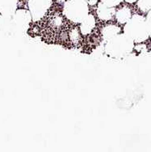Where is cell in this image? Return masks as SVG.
Masks as SVG:
<instances>
[{"mask_svg": "<svg viewBox=\"0 0 151 152\" xmlns=\"http://www.w3.org/2000/svg\"><path fill=\"white\" fill-rule=\"evenodd\" d=\"M137 7L142 12H148L151 10V0H137Z\"/></svg>", "mask_w": 151, "mask_h": 152, "instance_id": "8fae6325", "label": "cell"}, {"mask_svg": "<svg viewBox=\"0 0 151 152\" xmlns=\"http://www.w3.org/2000/svg\"><path fill=\"white\" fill-rule=\"evenodd\" d=\"M120 31V28L118 26L114 25V24H109V25H107L103 28L102 36H103L104 40L108 41L117 34H119Z\"/></svg>", "mask_w": 151, "mask_h": 152, "instance_id": "9c48e42d", "label": "cell"}, {"mask_svg": "<svg viewBox=\"0 0 151 152\" xmlns=\"http://www.w3.org/2000/svg\"><path fill=\"white\" fill-rule=\"evenodd\" d=\"M124 0H101V2L103 3H104L105 5H107L108 7H114L119 5L120 3L123 2Z\"/></svg>", "mask_w": 151, "mask_h": 152, "instance_id": "7c38bea8", "label": "cell"}, {"mask_svg": "<svg viewBox=\"0 0 151 152\" xmlns=\"http://www.w3.org/2000/svg\"><path fill=\"white\" fill-rule=\"evenodd\" d=\"M125 1L128 3H135V2H137V0H125Z\"/></svg>", "mask_w": 151, "mask_h": 152, "instance_id": "9a60e30c", "label": "cell"}, {"mask_svg": "<svg viewBox=\"0 0 151 152\" xmlns=\"http://www.w3.org/2000/svg\"><path fill=\"white\" fill-rule=\"evenodd\" d=\"M133 41L126 34H117L110 40L105 46V51L108 56L115 58L128 55L133 50Z\"/></svg>", "mask_w": 151, "mask_h": 152, "instance_id": "6da1fadb", "label": "cell"}, {"mask_svg": "<svg viewBox=\"0 0 151 152\" xmlns=\"http://www.w3.org/2000/svg\"><path fill=\"white\" fill-rule=\"evenodd\" d=\"M124 32L134 43H142L150 37L145 18L140 15H134L130 18L124 27Z\"/></svg>", "mask_w": 151, "mask_h": 152, "instance_id": "7a4b0ae2", "label": "cell"}, {"mask_svg": "<svg viewBox=\"0 0 151 152\" xmlns=\"http://www.w3.org/2000/svg\"><path fill=\"white\" fill-rule=\"evenodd\" d=\"M95 27H96V19L92 15H88L81 22L80 29H81L82 34L83 35L89 34L92 32Z\"/></svg>", "mask_w": 151, "mask_h": 152, "instance_id": "ba28073f", "label": "cell"}, {"mask_svg": "<svg viewBox=\"0 0 151 152\" xmlns=\"http://www.w3.org/2000/svg\"><path fill=\"white\" fill-rule=\"evenodd\" d=\"M12 18H13L12 20L15 24V26L17 27L18 28H20L21 30L27 29L29 23L32 20L30 12L24 9L17 10Z\"/></svg>", "mask_w": 151, "mask_h": 152, "instance_id": "5b68a950", "label": "cell"}, {"mask_svg": "<svg viewBox=\"0 0 151 152\" xmlns=\"http://www.w3.org/2000/svg\"><path fill=\"white\" fill-rule=\"evenodd\" d=\"M131 17H132V14H131L130 9L127 7H124L120 8L116 13V20L120 23H126L130 20Z\"/></svg>", "mask_w": 151, "mask_h": 152, "instance_id": "30bf717a", "label": "cell"}, {"mask_svg": "<svg viewBox=\"0 0 151 152\" xmlns=\"http://www.w3.org/2000/svg\"><path fill=\"white\" fill-rule=\"evenodd\" d=\"M88 4H90V5H95L97 3V2L99 1V0H86Z\"/></svg>", "mask_w": 151, "mask_h": 152, "instance_id": "5bb4252c", "label": "cell"}, {"mask_svg": "<svg viewBox=\"0 0 151 152\" xmlns=\"http://www.w3.org/2000/svg\"><path fill=\"white\" fill-rule=\"evenodd\" d=\"M52 4V0H28L29 12L33 21H39L45 15Z\"/></svg>", "mask_w": 151, "mask_h": 152, "instance_id": "277c9868", "label": "cell"}, {"mask_svg": "<svg viewBox=\"0 0 151 152\" xmlns=\"http://www.w3.org/2000/svg\"><path fill=\"white\" fill-rule=\"evenodd\" d=\"M96 12H97L98 17L100 20H112L114 15L116 14L114 7L107 6V5H105L104 3H103L102 2L97 7Z\"/></svg>", "mask_w": 151, "mask_h": 152, "instance_id": "52a82bcc", "label": "cell"}, {"mask_svg": "<svg viewBox=\"0 0 151 152\" xmlns=\"http://www.w3.org/2000/svg\"><path fill=\"white\" fill-rule=\"evenodd\" d=\"M146 20V23H147V27H148L149 33H150V37H151V10L150 12H148L147 16L145 18Z\"/></svg>", "mask_w": 151, "mask_h": 152, "instance_id": "4fadbf2b", "label": "cell"}, {"mask_svg": "<svg viewBox=\"0 0 151 152\" xmlns=\"http://www.w3.org/2000/svg\"><path fill=\"white\" fill-rule=\"evenodd\" d=\"M18 0H0V13L3 18H12L17 11Z\"/></svg>", "mask_w": 151, "mask_h": 152, "instance_id": "8992f818", "label": "cell"}, {"mask_svg": "<svg viewBox=\"0 0 151 152\" xmlns=\"http://www.w3.org/2000/svg\"><path fill=\"white\" fill-rule=\"evenodd\" d=\"M63 14L73 23H81L89 15L88 3L86 0H69L65 3Z\"/></svg>", "mask_w": 151, "mask_h": 152, "instance_id": "3957f363", "label": "cell"}]
</instances>
